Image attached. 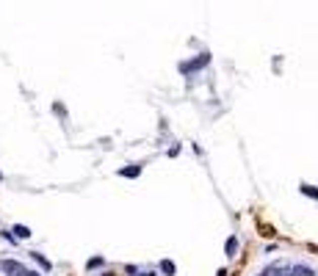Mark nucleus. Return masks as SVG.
<instances>
[{
    "instance_id": "1",
    "label": "nucleus",
    "mask_w": 318,
    "mask_h": 276,
    "mask_svg": "<svg viewBox=\"0 0 318 276\" xmlns=\"http://www.w3.org/2000/svg\"><path fill=\"white\" fill-rule=\"evenodd\" d=\"M0 271H6L9 276H25L28 268H25V265H20L17 260H3V262H0Z\"/></svg>"
},
{
    "instance_id": "2",
    "label": "nucleus",
    "mask_w": 318,
    "mask_h": 276,
    "mask_svg": "<svg viewBox=\"0 0 318 276\" xmlns=\"http://www.w3.org/2000/svg\"><path fill=\"white\" fill-rule=\"evenodd\" d=\"M11 232H14V238H20V240L31 238V230H28L25 224H14V230H11Z\"/></svg>"
},
{
    "instance_id": "3",
    "label": "nucleus",
    "mask_w": 318,
    "mask_h": 276,
    "mask_svg": "<svg viewBox=\"0 0 318 276\" xmlns=\"http://www.w3.org/2000/svg\"><path fill=\"white\" fill-rule=\"evenodd\" d=\"M224 251H227V257H235V251H238V240H235V238H227Z\"/></svg>"
},
{
    "instance_id": "4",
    "label": "nucleus",
    "mask_w": 318,
    "mask_h": 276,
    "mask_svg": "<svg viewBox=\"0 0 318 276\" xmlns=\"http://www.w3.org/2000/svg\"><path fill=\"white\" fill-rule=\"evenodd\" d=\"M31 257H33V260H36V262H39V265H42V268H44V271H50V260H44V257L39 254V251H33Z\"/></svg>"
},
{
    "instance_id": "5",
    "label": "nucleus",
    "mask_w": 318,
    "mask_h": 276,
    "mask_svg": "<svg viewBox=\"0 0 318 276\" xmlns=\"http://www.w3.org/2000/svg\"><path fill=\"white\" fill-rule=\"evenodd\" d=\"M122 177H139V174H141V169L139 166H133V169H122Z\"/></svg>"
},
{
    "instance_id": "6",
    "label": "nucleus",
    "mask_w": 318,
    "mask_h": 276,
    "mask_svg": "<svg viewBox=\"0 0 318 276\" xmlns=\"http://www.w3.org/2000/svg\"><path fill=\"white\" fill-rule=\"evenodd\" d=\"M302 193H307L310 199H318V191H315L313 185H307V183H302Z\"/></svg>"
},
{
    "instance_id": "7",
    "label": "nucleus",
    "mask_w": 318,
    "mask_h": 276,
    "mask_svg": "<svg viewBox=\"0 0 318 276\" xmlns=\"http://www.w3.org/2000/svg\"><path fill=\"white\" fill-rule=\"evenodd\" d=\"M161 271H163V273H169V276H172V273H174V262L163 260V262H161Z\"/></svg>"
},
{
    "instance_id": "8",
    "label": "nucleus",
    "mask_w": 318,
    "mask_h": 276,
    "mask_svg": "<svg viewBox=\"0 0 318 276\" xmlns=\"http://www.w3.org/2000/svg\"><path fill=\"white\" fill-rule=\"evenodd\" d=\"M291 273H293V276H310L313 271H310V268H302V265H296V268H293Z\"/></svg>"
},
{
    "instance_id": "9",
    "label": "nucleus",
    "mask_w": 318,
    "mask_h": 276,
    "mask_svg": "<svg viewBox=\"0 0 318 276\" xmlns=\"http://www.w3.org/2000/svg\"><path fill=\"white\" fill-rule=\"evenodd\" d=\"M100 265H103V257H92V260H89V265H86V268H100Z\"/></svg>"
},
{
    "instance_id": "10",
    "label": "nucleus",
    "mask_w": 318,
    "mask_h": 276,
    "mask_svg": "<svg viewBox=\"0 0 318 276\" xmlns=\"http://www.w3.org/2000/svg\"><path fill=\"white\" fill-rule=\"evenodd\" d=\"M277 276H293L291 271H277Z\"/></svg>"
},
{
    "instance_id": "11",
    "label": "nucleus",
    "mask_w": 318,
    "mask_h": 276,
    "mask_svg": "<svg viewBox=\"0 0 318 276\" xmlns=\"http://www.w3.org/2000/svg\"><path fill=\"white\" fill-rule=\"evenodd\" d=\"M25 276H39L36 271H25Z\"/></svg>"
},
{
    "instance_id": "12",
    "label": "nucleus",
    "mask_w": 318,
    "mask_h": 276,
    "mask_svg": "<svg viewBox=\"0 0 318 276\" xmlns=\"http://www.w3.org/2000/svg\"><path fill=\"white\" fill-rule=\"evenodd\" d=\"M139 276H152V273H150V271H147V273H139Z\"/></svg>"
}]
</instances>
